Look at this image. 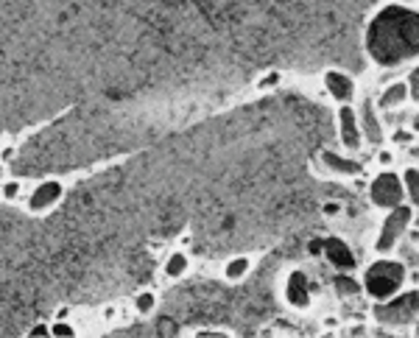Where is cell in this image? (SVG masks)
I'll use <instances>...</instances> for the list:
<instances>
[{
	"label": "cell",
	"instance_id": "obj_17",
	"mask_svg": "<svg viewBox=\"0 0 419 338\" xmlns=\"http://www.w3.org/2000/svg\"><path fill=\"white\" fill-rule=\"evenodd\" d=\"M157 333H160V336H177V325H174L171 319H160Z\"/></svg>",
	"mask_w": 419,
	"mask_h": 338
},
{
	"label": "cell",
	"instance_id": "obj_11",
	"mask_svg": "<svg viewBox=\"0 0 419 338\" xmlns=\"http://www.w3.org/2000/svg\"><path fill=\"white\" fill-rule=\"evenodd\" d=\"M325 162L330 168H335V171H344V174H361V165L358 162H347V159H341V157H335L330 151H325Z\"/></svg>",
	"mask_w": 419,
	"mask_h": 338
},
{
	"label": "cell",
	"instance_id": "obj_21",
	"mask_svg": "<svg viewBox=\"0 0 419 338\" xmlns=\"http://www.w3.org/2000/svg\"><path fill=\"white\" fill-rule=\"evenodd\" d=\"M48 330L45 327H43V325H37V327H34V330H31V336H45Z\"/></svg>",
	"mask_w": 419,
	"mask_h": 338
},
{
	"label": "cell",
	"instance_id": "obj_16",
	"mask_svg": "<svg viewBox=\"0 0 419 338\" xmlns=\"http://www.w3.org/2000/svg\"><path fill=\"white\" fill-rule=\"evenodd\" d=\"M246 269H249V263H246V260L240 257V260H233V263H230V269H227V274H230L233 280H238V277H240V274H243Z\"/></svg>",
	"mask_w": 419,
	"mask_h": 338
},
{
	"label": "cell",
	"instance_id": "obj_22",
	"mask_svg": "<svg viewBox=\"0 0 419 338\" xmlns=\"http://www.w3.org/2000/svg\"><path fill=\"white\" fill-rule=\"evenodd\" d=\"M17 193V185H6V196H14Z\"/></svg>",
	"mask_w": 419,
	"mask_h": 338
},
{
	"label": "cell",
	"instance_id": "obj_9",
	"mask_svg": "<svg viewBox=\"0 0 419 338\" xmlns=\"http://www.w3.org/2000/svg\"><path fill=\"white\" fill-rule=\"evenodd\" d=\"M327 87H330V93L335 98H341V101H347V98L352 96V81L347 79V76H341V73H327Z\"/></svg>",
	"mask_w": 419,
	"mask_h": 338
},
{
	"label": "cell",
	"instance_id": "obj_5",
	"mask_svg": "<svg viewBox=\"0 0 419 338\" xmlns=\"http://www.w3.org/2000/svg\"><path fill=\"white\" fill-rule=\"evenodd\" d=\"M408 218H411V210H408V207H397V210L386 218L383 235H380V241H377V249H380V252H389V249L394 246V241L403 235V230H406Z\"/></svg>",
	"mask_w": 419,
	"mask_h": 338
},
{
	"label": "cell",
	"instance_id": "obj_20",
	"mask_svg": "<svg viewBox=\"0 0 419 338\" xmlns=\"http://www.w3.org/2000/svg\"><path fill=\"white\" fill-rule=\"evenodd\" d=\"M411 90H414V98L419 101V70L411 73Z\"/></svg>",
	"mask_w": 419,
	"mask_h": 338
},
{
	"label": "cell",
	"instance_id": "obj_4",
	"mask_svg": "<svg viewBox=\"0 0 419 338\" xmlns=\"http://www.w3.org/2000/svg\"><path fill=\"white\" fill-rule=\"evenodd\" d=\"M372 198H374V204H380V207H397L400 198H403L400 179H397L394 174H383V176H377L372 185Z\"/></svg>",
	"mask_w": 419,
	"mask_h": 338
},
{
	"label": "cell",
	"instance_id": "obj_14",
	"mask_svg": "<svg viewBox=\"0 0 419 338\" xmlns=\"http://www.w3.org/2000/svg\"><path fill=\"white\" fill-rule=\"evenodd\" d=\"M182 271H185V257H182V254H174V257L168 260V274L177 277V274H182Z\"/></svg>",
	"mask_w": 419,
	"mask_h": 338
},
{
	"label": "cell",
	"instance_id": "obj_1",
	"mask_svg": "<svg viewBox=\"0 0 419 338\" xmlns=\"http://www.w3.org/2000/svg\"><path fill=\"white\" fill-rule=\"evenodd\" d=\"M367 48L380 64H397L419 56V14L403 6L383 9L369 26Z\"/></svg>",
	"mask_w": 419,
	"mask_h": 338
},
{
	"label": "cell",
	"instance_id": "obj_15",
	"mask_svg": "<svg viewBox=\"0 0 419 338\" xmlns=\"http://www.w3.org/2000/svg\"><path fill=\"white\" fill-rule=\"evenodd\" d=\"M406 182H408V191L414 196V201L419 204V171H408L406 174Z\"/></svg>",
	"mask_w": 419,
	"mask_h": 338
},
{
	"label": "cell",
	"instance_id": "obj_10",
	"mask_svg": "<svg viewBox=\"0 0 419 338\" xmlns=\"http://www.w3.org/2000/svg\"><path fill=\"white\" fill-rule=\"evenodd\" d=\"M59 193H62V188H59L56 182H48V185H43L37 193L31 196V210H43V207H48L50 201H56V198H59Z\"/></svg>",
	"mask_w": 419,
	"mask_h": 338
},
{
	"label": "cell",
	"instance_id": "obj_2",
	"mask_svg": "<svg viewBox=\"0 0 419 338\" xmlns=\"http://www.w3.org/2000/svg\"><path fill=\"white\" fill-rule=\"evenodd\" d=\"M406 280V269L400 263H374L372 269L367 271V291L372 293L374 299H386L394 291L400 288V283Z\"/></svg>",
	"mask_w": 419,
	"mask_h": 338
},
{
	"label": "cell",
	"instance_id": "obj_8",
	"mask_svg": "<svg viewBox=\"0 0 419 338\" xmlns=\"http://www.w3.org/2000/svg\"><path fill=\"white\" fill-rule=\"evenodd\" d=\"M341 137H344V145L347 148H358L361 145V135H358V126H355V115L350 106L341 109Z\"/></svg>",
	"mask_w": 419,
	"mask_h": 338
},
{
	"label": "cell",
	"instance_id": "obj_12",
	"mask_svg": "<svg viewBox=\"0 0 419 338\" xmlns=\"http://www.w3.org/2000/svg\"><path fill=\"white\" fill-rule=\"evenodd\" d=\"M403 98H406V87H403V84H394L386 96L380 98V106H394V103H400Z\"/></svg>",
	"mask_w": 419,
	"mask_h": 338
},
{
	"label": "cell",
	"instance_id": "obj_13",
	"mask_svg": "<svg viewBox=\"0 0 419 338\" xmlns=\"http://www.w3.org/2000/svg\"><path fill=\"white\" fill-rule=\"evenodd\" d=\"M335 288L341 291L344 296H350V293H358V283L350 280V277H338V280H335Z\"/></svg>",
	"mask_w": 419,
	"mask_h": 338
},
{
	"label": "cell",
	"instance_id": "obj_7",
	"mask_svg": "<svg viewBox=\"0 0 419 338\" xmlns=\"http://www.w3.org/2000/svg\"><path fill=\"white\" fill-rule=\"evenodd\" d=\"M325 252H327V257H330L335 266H341V269H352V266H355L352 252L347 249V243H341L338 238H330V241H325Z\"/></svg>",
	"mask_w": 419,
	"mask_h": 338
},
{
	"label": "cell",
	"instance_id": "obj_19",
	"mask_svg": "<svg viewBox=\"0 0 419 338\" xmlns=\"http://www.w3.org/2000/svg\"><path fill=\"white\" fill-rule=\"evenodd\" d=\"M53 336H73V330H70L67 325H62V322H59V325L53 327Z\"/></svg>",
	"mask_w": 419,
	"mask_h": 338
},
{
	"label": "cell",
	"instance_id": "obj_18",
	"mask_svg": "<svg viewBox=\"0 0 419 338\" xmlns=\"http://www.w3.org/2000/svg\"><path fill=\"white\" fill-rule=\"evenodd\" d=\"M138 308L143 310V313L151 310V308H154V296H151V293H143V296L138 299Z\"/></svg>",
	"mask_w": 419,
	"mask_h": 338
},
{
	"label": "cell",
	"instance_id": "obj_6",
	"mask_svg": "<svg viewBox=\"0 0 419 338\" xmlns=\"http://www.w3.org/2000/svg\"><path fill=\"white\" fill-rule=\"evenodd\" d=\"M285 293H288V302L296 305V308H305V305L311 302V296H308V280H305L302 271H294V274H291Z\"/></svg>",
	"mask_w": 419,
	"mask_h": 338
},
{
	"label": "cell",
	"instance_id": "obj_3",
	"mask_svg": "<svg viewBox=\"0 0 419 338\" xmlns=\"http://www.w3.org/2000/svg\"><path fill=\"white\" fill-rule=\"evenodd\" d=\"M419 310V293L417 291H411V293H403L397 302H391V305H380V308H374V316L380 319V322H386V325H408L414 316H417Z\"/></svg>",
	"mask_w": 419,
	"mask_h": 338
}]
</instances>
